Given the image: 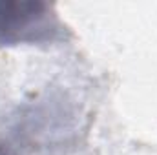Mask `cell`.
Returning a JSON list of instances; mask_svg holds the SVG:
<instances>
[{
  "label": "cell",
  "mask_w": 157,
  "mask_h": 155,
  "mask_svg": "<svg viewBox=\"0 0 157 155\" xmlns=\"http://www.w3.org/2000/svg\"><path fill=\"white\" fill-rule=\"evenodd\" d=\"M59 33L55 15L44 2H0V46L53 40Z\"/></svg>",
  "instance_id": "6da1fadb"
}]
</instances>
